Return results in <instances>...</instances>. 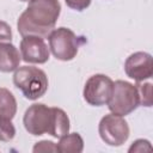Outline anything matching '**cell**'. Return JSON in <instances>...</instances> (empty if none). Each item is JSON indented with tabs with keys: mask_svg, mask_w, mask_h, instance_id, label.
Wrapping results in <instances>:
<instances>
[{
	"mask_svg": "<svg viewBox=\"0 0 153 153\" xmlns=\"http://www.w3.org/2000/svg\"><path fill=\"white\" fill-rule=\"evenodd\" d=\"M146 151H152V146L148 140H143V139L135 140L128 149V152H140V153Z\"/></svg>",
	"mask_w": 153,
	"mask_h": 153,
	"instance_id": "obj_15",
	"label": "cell"
},
{
	"mask_svg": "<svg viewBox=\"0 0 153 153\" xmlns=\"http://www.w3.org/2000/svg\"><path fill=\"white\" fill-rule=\"evenodd\" d=\"M20 1H24V2H29L30 0H20Z\"/></svg>",
	"mask_w": 153,
	"mask_h": 153,
	"instance_id": "obj_19",
	"label": "cell"
},
{
	"mask_svg": "<svg viewBox=\"0 0 153 153\" xmlns=\"http://www.w3.org/2000/svg\"><path fill=\"white\" fill-rule=\"evenodd\" d=\"M91 1L92 0H65L66 5L69 8L75 10V11H79V12L86 10L91 5Z\"/></svg>",
	"mask_w": 153,
	"mask_h": 153,
	"instance_id": "obj_17",
	"label": "cell"
},
{
	"mask_svg": "<svg viewBox=\"0 0 153 153\" xmlns=\"http://www.w3.org/2000/svg\"><path fill=\"white\" fill-rule=\"evenodd\" d=\"M26 131L33 136L49 134L53 137H61L69 133V118L60 108H49L43 103L30 105L23 117Z\"/></svg>",
	"mask_w": 153,
	"mask_h": 153,
	"instance_id": "obj_2",
	"label": "cell"
},
{
	"mask_svg": "<svg viewBox=\"0 0 153 153\" xmlns=\"http://www.w3.org/2000/svg\"><path fill=\"white\" fill-rule=\"evenodd\" d=\"M13 84L29 100H36L48 90V76L44 71L32 66L18 67L13 74Z\"/></svg>",
	"mask_w": 153,
	"mask_h": 153,
	"instance_id": "obj_3",
	"label": "cell"
},
{
	"mask_svg": "<svg viewBox=\"0 0 153 153\" xmlns=\"http://www.w3.org/2000/svg\"><path fill=\"white\" fill-rule=\"evenodd\" d=\"M49 50L60 61L73 60L80 45V38L68 27H57L48 36Z\"/></svg>",
	"mask_w": 153,
	"mask_h": 153,
	"instance_id": "obj_5",
	"label": "cell"
},
{
	"mask_svg": "<svg viewBox=\"0 0 153 153\" xmlns=\"http://www.w3.org/2000/svg\"><path fill=\"white\" fill-rule=\"evenodd\" d=\"M19 48L23 61L25 62L43 65L49 60V48L44 42V38L39 36H24L20 41Z\"/></svg>",
	"mask_w": 153,
	"mask_h": 153,
	"instance_id": "obj_8",
	"label": "cell"
},
{
	"mask_svg": "<svg viewBox=\"0 0 153 153\" xmlns=\"http://www.w3.org/2000/svg\"><path fill=\"white\" fill-rule=\"evenodd\" d=\"M32 151L35 153H37V152H57L56 143H54L53 141H48V140H43V141L37 142L33 146Z\"/></svg>",
	"mask_w": 153,
	"mask_h": 153,
	"instance_id": "obj_16",
	"label": "cell"
},
{
	"mask_svg": "<svg viewBox=\"0 0 153 153\" xmlns=\"http://www.w3.org/2000/svg\"><path fill=\"white\" fill-rule=\"evenodd\" d=\"M11 39H12L11 26L6 22L0 20V42H11Z\"/></svg>",
	"mask_w": 153,
	"mask_h": 153,
	"instance_id": "obj_18",
	"label": "cell"
},
{
	"mask_svg": "<svg viewBox=\"0 0 153 153\" xmlns=\"http://www.w3.org/2000/svg\"><path fill=\"white\" fill-rule=\"evenodd\" d=\"M106 104L112 114L120 116L131 114L140 105V94L136 85L124 80H116Z\"/></svg>",
	"mask_w": 153,
	"mask_h": 153,
	"instance_id": "obj_4",
	"label": "cell"
},
{
	"mask_svg": "<svg viewBox=\"0 0 153 153\" xmlns=\"http://www.w3.org/2000/svg\"><path fill=\"white\" fill-rule=\"evenodd\" d=\"M16 135V128L11 120L0 118V141L8 142Z\"/></svg>",
	"mask_w": 153,
	"mask_h": 153,
	"instance_id": "obj_13",
	"label": "cell"
},
{
	"mask_svg": "<svg viewBox=\"0 0 153 153\" xmlns=\"http://www.w3.org/2000/svg\"><path fill=\"white\" fill-rule=\"evenodd\" d=\"M114 81L105 74L91 75L84 86L82 96L92 106H102L108 103L112 92Z\"/></svg>",
	"mask_w": 153,
	"mask_h": 153,
	"instance_id": "obj_7",
	"label": "cell"
},
{
	"mask_svg": "<svg viewBox=\"0 0 153 153\" xmlns=\"http://www.w3.org/2000/svg\"><path fill=\"white\" fill-rule=\"evenodd\" d=\"M98 133L100 139L109 146H122L129 137V126L123 116L116 114H108L102 117L98 124Z\"/></svg>",
	"mask_w": 153,
	"mask_h": 153,
	"instance_id": "obj_6",
	"label": "cell"
},
{
	"mask_svg": "<svg viewBox=\"0 0 153 153\" xmlns=\"http://www.w3.org/2000/svg\"><path fill=\"white\" fill-rule=\"evenodd\" d=\"M19 50L11 42H0V72L10 73L19 67L22 61Z\"/></svg>",
	"mask_w": 153,
	"mask_h": 153,
	"instance_id": "obj_10",
	"label": "cell"
},
{
	"mask_svg": "<svg viewBox=\"0 0 153 153\" xmlns=\"http://www.w3.org/2000/svg\"><path fill=\"white\" fill-rule=\"evenodd\" d=\"M136 87L139 90L140 94V104L142 106H152V84H136Z\"/></svg>",
	"mask_w": 153,
	"mask_h": 153,
	"instance_id": "obj_14",
	"label": "cell"
},
{
	"mask_svg": "<svg viewBox=\"0 0 153 153\" xmlns=\"http://www.w3.org/2000/svg\"><path fill=\"white\" fill-rule=\"evenodd\" d=\"M17 114V100L12 92L0 87V118L12 120Z\"/></svg>",
	"mask_w": 153,
	"mask_h": 153,
	"instance_id": "obj_12",
	"label": "cell"
},
{
	"mask_svg": "<svg viewBox=\"0 0 153 153\" xmlns=\"http://www.w3.org/2000/svg\"><path fill=\"white\" fill-rule=\"evenodd\" d=\"M56 143L57 152L61 153H80L84 149V140L79 133H67L59 137Z\"/></svg>",
	"mask_w": 153,
	"mask_h": 153,
	"instance_id": "obj_11",
	"label": "cell"
},
{
	"mask_svg": "<svg viewBox=\"0 0 153 153\" xmlns=\"http://www.w3.org/2000/svg\"><path fill=\"white\" fill-rule=\"evenodd\" d=\"M124 72L127 76L136 82L147 80L153 74L152 55L145 51H136L129 55L124 62Z\"/></svg>",
	"mask_w": 153,
	"mask_h": 153,
	"instance_id": "obj_9",
	"label": "cell"
},
{
	"mask_svg": "<svg viewBox=\"0 0 153 153\" xmlns=\"http://www.w3.org/2000/svg\"><path fill=\"white\" fill-rule=\"evenodd\" d=\"M60 13L61 4L59 0H30L18 18V32L23 37L33 35L45 38L54 30Z\"/></svg>",
	"mask_w": 153,
	"mask_h": 153,
	"instance_id": "obj_1",
	"label": "cell"
}]
</instances>
